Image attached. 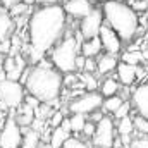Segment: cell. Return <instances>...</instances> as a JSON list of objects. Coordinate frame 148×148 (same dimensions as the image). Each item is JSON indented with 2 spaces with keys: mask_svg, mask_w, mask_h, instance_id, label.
Here are the masks:
<instances>
[{
  "mask_svg": "<svg viewBox=\"0 0 148 148\" xmlns=\"http://www.w3.org/2000/svg\"><path fill=\"white\" fill-rule=\"evenodd\" d=\"M98 2H103V0H98Z\"/></svg>",
  "mask_w": 148,
  "mask_h": 148,
  "instance_id": "48",
  "label": "cell"
},
{
  "mask_svg": "<svg viewBox=\"0 0 148 148\" xmlns=\"http://www.w3.org/2000/svg\"><path fill=\"white\" fill-rule=\"evenodd\" d=\"M91 114H93V121H95V122H98V121H100V119L103 117V115H102L100 112H97V110H93Z\"/></svg>",
  "mask_w": 148,
  "mask_h": 148,
  "instance_id": "41",
  "label": "cell"
},
{
  "mask_svg": "<svg viewBox=\"0 0 148 148\" xmlns=\"http://www.w3.org/2000/svg\"><path fill=\"white\" fill-rule=\"evenodd\" d=\"M141 55H143V60H148V48H145V50L141 52Z\"/></svg>",
  "mask_w": 148,
  "mask_h": 148,
  "instance_id": "42",
  "label": "cell"
},
{
  "mask_svg": "<svg viewBox=\"0 0 148 148\" xmlns=\"http://www.w3.org/2000/svg\"><path fill=\"white\" fill-rule=\"evenodd\" d=\"M64 12L66 14H69V16H73V17H77V19H81V17H84L88 12H91V9H93V3L90 2V0H67L66 3H64Z\"/></svg>",
  "mask_w": 148,
  "mask_h": 148,
  "instance_id": "12",
  "label": "cell"
},
{
  "mask_svg": "<svg viewBox=\"0 0 148 148\" xmlns=\"http://www.w3.org/2000/svg\"><path fill=\"white\" fill-rule=\"evenodd\" d=\"M121 60L126 62V64H131V66H138L140 62H143V55H141V52H134V50H131V52L122 53Z\"/></svg>",
  "mask_w": 148,
  "mask_h": 148,
  "instance_id": "23",
  "label": "cell"
},
{
  "mask_svg": "<svg viewBox=\"0 0 148 148\" xmlns=\"http://www.w3.org/2000/svg\"><path fill=\"white\" fill-rule=\"evenodd\" d=\"M133 103L138 114L148 121V84H141L133 93Z\"/></svg>",
  "mask_w": 148,
  "mask_h": 148,
  "instance_id": "14",
  "label": "cell"
},
{
  "mask_svg": "<svg viewBox=\"0 0 148 148\" xmlns=\"http://www.w3.org/2000/svg\"><path fill=\"white\" fill-rule=\"evenodd\" d=\"M16 110H17V115H14V119L21 127H28L33 122V117H35V109L33 107H29L28 103L23 102Z\"/></svg>",
  "mask_w": 148,
  "mask_h": 148,
  "instance_id": "15",
  "label": "cell"
},
{
  "mask_svg": "<svg viewBox=\"0 0 148 148\" xmlns=\"http://www.w3.org/2000/svg\"><path fill=\"white\" fill-rule=\"evenodd\" d=\"M24 100V88L19 81L14 79H0V110H16Z\"/></svg>",
  "mask_w": 148,
  "mask_h": 148,
  "instance_id": "5",
  "label": "cell"
},
{
  "mask_svg": "<svg viewBox=\"0 0 148 148\" xmlns=\"http://www.w3.org/2000/svg\"><path fill=\"white\" fill-rule=\"evenodd\" d=\"M24 67H26V60L21 55L5 57L3 64H2V69L5 73V77L7 79H14V81H19V76L24 71Z\"/></svg>",
  "mask_w": 148,
  "mask_h": 148,
  "instance_id": "11",
  "label": "cell"
},
{
  "mask_svg": "<svg viewBox=\"0 0 148 148\" xmlns=\"http://www.w3.org/2000/svg\"><path fill=\"white\" fill-rule=\"evenodd\" d=\"M121 138H122V143H124L126 147L131 145V134H121Z\"/></svg>",
  "mask_w": 148,
  "mask_h": 148,
  "instance_id": "39",
  "label": "cell"
},
{
  "mask_svg": "<svg viewBox=\"0 0 148 148\" xmlns=\"http://www.w3.org/2000/svg\"><path fill=\"white\" fill-rule=\"evenodd\" d=\"M62 119H64V114H62L60 110H59V112H53V114H52V119H50V126H52V127L60 126Z\"/></svg>",
  "mask_w": 148,
  "mask_h": 148,
  "instance_id": "33",
  "label": "cell"
},
{
  "mask_svg": "<svg viewBox=\"0 0 148 148\" xmlns=\"http://www.w3.org/2000/svg\"><path fill=\"white\" fill-rule=\"evenodd\" d=\"M0 53H10V40H3L0 41Z\"/></svg>",
  "mask_w": 148,
  "mask_h": 148,
  "instance_id": "34",
  "label": "cell"
},
{
  "mask_svg": "<svg viewBox=\"0 0 148 148\" xmlns=\"http://www.w3.org/2000/svg\"><path fill=\"white\" fill-rule=\"evenodd\" d=\"M60 127L71 133V122H69V119H62V122H60Z\"/></svg>",
  "mask_w": 148,
  "mask_h": 148,
  "instance_id": "37",
  "label": "cell"
},
{
  "mask_svg": "<svg viewBox=\"0 0 148 148\" xmlns=\"http://www.w3.org/2000/svg\"><path fill=\"white\" fill-rule=\"evenodd\" d=\"M9 9H10L9 16H10V17H17V16L26 14V12H28V9H29V5H28V3H24V2H17V3H14V5H12V7H9Z\"/></svg>",
  "mask_w": 148,
  "mask_h": 148,
  "instance_id": "26",
  "label": "cell"
},
{
  "mask_svg": "<svg viewBox=\"0 0 148 148\" xmlns=\"http://www.w3.org/2000/svg\"><path fill=\"white\" fill-rule=\"evenodd\" d=\"M98 38L102 41V48L109 53H119L121 52V38L117 36V33L112 29L109 24H102L100 31H98Z\"/></svg>",
  "mask_w": 148,
  "mask_h": 148,
  "instance_id": "10",
  "label": "cell"
},
{
  "mask_svg": "<svg viewBox=\"0 0 148 148\" xmlns=\"http://www.w3.org/2000/svg\"><path fill=\"white\" fill-rule=\"evenodd\" d=\"M24 136L21 140V148H38L40 147V133L36 129H23Z\"/></svg>",
  "mask_w": 148,
  "mask_h": 148,
  "instance_id": "19",
  "label": "cell"
},
{
  "mask_svg": "<svg viewBox=\"0 0 148 148\" xmlns=\"http://www.w3.org/2000/svg\"><path fill=\"white\" fill-rule=\"evenodd\" d=\"M17 2H21V0H2V5H3L5 9H9V7H12V5L17 3Z\"/></svg>",
  "mask_w": 148,
  "mask_h": 148,
  "instance_id": "38",
  "label": "cell"
},
{
  "mask_svg": "<svg viewBox=\"0 0 148 148\" xmlns=\"http://www.w3.org/2000/svg\"><path fill=\"white\" fill-rule=\"evenodd\" d=\"M117 55L115 53H105V55H100L98 60H97V71L100 74H109L112 73L115 67H117Z\"/></svg>",
  "mask_w": 148,
  "mask_h": 148,
  "instance_id": "16",
  "label": "cell"
},
{
  "mask_svg": "<svg viewBox=\"0 0 148 148\" xmlns=\"http://www.w3.org/2000/svg\"><path fill=\"white\" fill-rule=\"evenodd\" d=\"M103 24V12L102 9H91V12H88L84 17H81V24H79V33L84 38H93L98 36L100 26Z\"/></svg>",
  "mask_w": 148,
  "mask_h": 148,
  "instance_id": "9",
  "label": "cell"
},
{
  "mask_svg": "<svg viewBox=\"0 0 148 148\" xmlns=\"http://www.w3.org/2000/svg\"><path fill=\"white\" fill-rule=\"evenodd\" d=\"M69 122H71V131L81 133V129H83V126L86 122V117H84V114H73L69 117Z\"/></svg>",
  "mask_w": 148,
  "mask_h": 148,
  "instance_id": "25",
  "label": "cell"
},
{
  "mask_svg": "<svg viewBox=\"0 0 148 148\" xmlns=\"http://www.w3.org/2000/svg\"><path fill=\"white\" fill-rule=\"evenodd\" d=\"M93 145L97 148H112L114 147V122L110 117H102L93 133Z\"/></svg>",
  "mask_w": 148,
  "mask_h": 148,
  "instance_id": "7",
  "label": "cell"
},
{
  "mask_svg": "<svg viewBox=\"0 0 148 148\" xmlns=\"http://www.w3.org/2000/svg\"><path fill=\"white\" fill-rule=\"evenodd\" d=\"M21 2H24V3H28V5H33V3H36V0H21Z\"/></svg>",
  "mask_w": 148,
  "mask_h": 148,
  "instance_id": "43",
  "label": "cell"
},
{
  "mask_svg": "<svg viewBox=\"0 0 148 148\" xmlns=\"http://www.w3.org/2000/svg\"><path fill=\"white\" fill-rule=\"evenodd\" d=\"M100 52H102V41L98 36L86 38L81 45V55L84 57H97Z\"/></svg>",
  "mask_w": 148,
  "mask_h": 148,
  "instance_id": "18",
  "label": "cell"
},
{
  "mask_svg": "<svg viewBox=\"0 0 148 148\" xmlns=\"http://www.w3.org/2000/svg\"><path fill=\"white\" fill-rule=\"evenodd\" d=\"M117 76H119V81L126 86L133 84L134 79L138 76H141V69L138 66H131V64H126V62H117Z\"/></svg>",
  "mask_w": 148,
  "mask_h": 148,
  "instance_id": "13",
  "label": "cell"
},
{
  "mask_svg": "<svg viewBox=\"0 0 148 148\" xmlns=\"http://www.w3.org/2000/svg\"><path fill=\"white\" fill-rule=\"evenodd\" d=\"M43 148H52V147H50V143H48V145H45Z\"/></svg>",
  "mask_w": 148,
  "mask_h": 148,
  "instance_id": "45",
  "label": "cell"
},
{
  "mask_svg": "<svg viewBox=\"0 0 148 148\" xmlns=\"http://www.w3.org/2000/svg\"><path fill=\"white\" fill-rule=\"evenodd\" d=\"M121 90V86H119V83L115 81V79H105L103 83H102V88H100V95L102 97H110V95H117V91Z\"/></svg>",
  "mask_w": 148,
  "mask_h": 148,
  "instance_id": "21",
  "label": "cell"
},
{
  "mask_svg": "<svg viewBox=\"0 0 148 148\" xmlns=\"http://www.w3.org/2000/svg\"><path fill=\"white\" fill-rule=\"evenodd\" d=\"M67 138H69V131H66V129H62L60 126H57V127H53V131H52L50 147L52 148H60L62 143H64Z\"/></svg>",
  "mask_w": 148,
  "mask_h": 148,
  "instance_id": "20",
  "label": "cell"
},
{
  "mask_svg": "<svg viewBox=\"0 0 148 148\" xmlns=\"http://www.w3.org/2000/svg\"><path fill=\"white\" fill-rule=\"evenodd\" d=\"M52 64L59 73L69 74L76 71V55H77V40L71 35L60 38L52 47Z\"/></svg>",
  "mask_w": 148,
  "mask_h": 148,
  "instance_id": "4",
  "label": "cell"
},
{
  "mask_svg": "<svg viewBox=\"0 0 148 148\" xmlns=\"http://www.w3.org/2000/svg\"><path fill=\"white\" fill-rule=\"evenodd\" d=\"M133 124H134V129H138L140 133H148V121L145 117L138 115V117L133 121Z\"/></svg>",
  "mask_w": 148,
  "mask_h": 148,
  "instance_id": "29",
  "label": "cell"
},
{
  "mask_svg": "<svg viewBox=\"0 0 148 148\" xmlns=\"http://www.w3.org/2000/svg\"><path fill=\"white\" fill-rule=\"evenodd\" d=\"M14 19L5 12V10H0V41L3 40H9V38L14 35Z\"/></svg>",
  "mask_w": 148,
  "mask_h": 148,
  "instance_id": "17",
  "label": "cell"
},
{
  "mask_svg": "<svg viewBox=\"0 0 148 148\" xmlns=\"http://www.w3.org/2000/svg\"><path fill=\"white\" fill-rule=\"evenodd\" d=\"M81 81H83V88H86L88 91H95L97 88V81L91 76V73H83L81 74Z\"/></svg>",
  "mask_w": 148,
  "mask_h": 148,
  "instance_id": "27",
  "label": "cell"
},
{
  "mask_svg": "<svg viewBox=\"0 0 148 148\" xmlns=\"http://www.w3.org/2000/svg\"><path fill=\"white\" fill-rule=\"evenodd\" d=\"M122 102H124V100H122L119 95H110V97H105V100H103L102 103H103V109H105V110L114 114V110H115Z\"/></svg>",
  "mask_w": 148,
  "mask_h": 148,
  "instance_id": "24",
  "label": "cell"
},
{
  "mask_svg": "<svg viewBox=\"0 0 148 148\" xmlns=\"http://www.w3.org/2000/svg\"><path fill=\"white\" fill-rule=\"evenodd\" d=\"M23 140V129L16 122L14 115H10L3 124L0 131V148H19Z\"/></svg>",
  "mask_w": 148,
  "mask_h": 148,
  "instance_id": "6",
  "label": "cell"
},
{
  "mask_svg": "<svg viewBox=\"0 0 148 148\" xmlns=\"http://www.w3.org/2000/svg\"><path fill=\"white\" fill-rule=\"evenodd\" d=\"M103 19L124 41L133 40L138 31V16L133 7L117 0H103Z\"/></svg>",
  "mask_w": 148,
  "mask_h": 148,
  "instance_id": "3",
  "label": "cell"
},
{
  "mask_svg": "<svg viewBox=\"0 0 148 148\" xmlns=\"http://www.w3.org/2000/svg\"><path fill=\"white\" fill-rule=\"evenodd\" d=\"M95 71H97V60H93V57H84L83 73H95Z\"/></svg>",
  "mask_w": 148,
  "mask_h": 148,
  "instance_id": "31",
  "label": "cell"
},
{
  "mask_svg": "<svg viewBox=\"0 0 148 148\" xmlns=\"http://www.w3.org/2000/svg\"><path fill=\"white\" fill-rule=\"evenodd\" d=\"M74 64H76V69H77V71H83V64H84V55H79V53H77V55H76V62H74Z\"/></svg>",
  "mask_w": 148,
  "mask_h": 148,
  "instance_id": "36",
  "label": "cell"
},
{
  "mask_svg": "<svg viewBox=\"0 0 148 148\" xmlns=\"http://www.w3.org/2000/svg\"><path fill=\"white\" fill-rule=\"evenodd\" d=\"M59 0H36V3H41V5H52V3H57Z\"/></svg>",
  "mask_w": 148,
  "mask_h": 148,
  "instance_id": "40",
  "label": "cell"
},
{
  "mask_svg": "<svg viewBox=\"0 0 148 148\" xmlns=\"http://www.w3.org/2000/svg\"><path fill=\"white\" fill-rule=\"evenodd\" d=\"M24 86L29 91V95L38 98L41 103L52 105L59 98L64 83H62V76L59 74V71L52 69L50 64L41 62L40 66L29 69Z\"/></svg>",
  "mask_w": 148,
  "mask_h": 148,
  "instance_id": "2",
  "label": "cell"
},
{
  "mask_svg": "<svg viewBox=\"0 0 148 148\" xmlns=\"http://www.w3.org/2000/svg\"><path fill=\"white\" fill-rule=\"evenodd\" d=\"M129 110H131V103H129V102H122V103L114 110L115 119H121V117H124V115H129Z\"/></svg>",
  "mask_w": 148,
  "mask_h": 148,
  "instance_id": "28",
  "label": "cell"
},
{
  "mask_svg": "<svg viewBox=\"0 0 148 148\" xmlns=\"http://www.w3.org/2000/svg\"><path fill=\"white\" fill-rule=\"evenodd\" d=\"M2 64H3V53H0V67H2Z\"/></svg>",
  "mask_w": 148,
  "mask_h": 148,
  "instance_id": "44",
  "label": "cell"
},
{
  "mask_svg": "<svg viewBox=\"0 0 148 148\" xmlns=\"http://www.w3.org/2000/svg\"><path fill=\"white\" fill-rule=\"evenodd\" d=\"M129 147H133V148H148V140H147V138H143V140L131 141V145H129Z\"/></svg>",
  "mask_w": 148,
  "mask_h": 148,
  "instance_id": "35",
  "label": "cell"
},
{
  "mask_svg": "<svg viewBox=\"0 0 148 148\" xmlns=\"http://www.w3.org/2000/svg\"><path fill=\"white\" fill-rule=\"evenodd\" d=\"M95 122H84V126H83V129H81V133L86 136V138H91L93 136V133H95Z\"/></svg>",
  "mask_w": 148,
  "mask_h": 148,
  "instance_id": "32",
  "label": "cell"
},
{
  "mask_svg": "<svg viewBox=\"0 0 148 148\" xmlns=\"http://www.w3.org/2000/svg\"><path fill=\"white\" fill-rule=\"evenodd\" d=\"M60 148H88V145H84L81 140H74V138H67L64 143H62V147Z\"/></svg>",
  "mask_w": 148,
  "mask_h": 148,
  "instance_id": "30",
  "label": "cell"
},
{
  "mask_svg": "<svg viewBox=\"0 0 148 148\" xmlns=\"http://www.w3.org/2000/svg\"><path fill=\"white\" fill-rule=\"evenodd\" d=\"M102 95L100 93H95V91H90L86 95H81L77 98H74L73 102L69 103V110L73 114H91L93 110L100 109L102 107Z\"/></svg>",
  "mask_w": 148,
  "mask_h": 148,
  "instance_id": "8",
  "label": "cell"
},
{
  "mask_svg": "<svg viewBox=\"0 0 148 148\" xmlns=\"http://www.w3.org/2000/svg\"><path fill=\"white\" fill-rule=\"evenodd\" d=\"M29 41L38 52L47 53L62 38L66 28V12L60 5H43L29 17Z\"/></svg>",
  "mask_w": 148,
  "mask_h": 148,
  "instance_id": "1",
  "label": "cell"
},
{
  "mask_svg": "<svg viewBox=\"0 0 148 148\" xmlns=\"http://www.w3.org/2000/svg\"><path fill=\"white\" fill-rule=\"evenodd\" d=\"M145 5H147V9H148V0H145Z\"/></svg>",
  "mask_w": 148,
  "mask_h": 148,
  "instance_id": "46",
  "label": "cell"
},
{
  "mask_svg": "<svg viewBox=\"0 0 148 148\" xmlns=\"http://www.w3.org/2000/svg\"><path fill=\"white\" fill-rule=\"evenodd\" d=\"M117 2H124V0H117Z\"/></svg>",
  "mask_w": 148,
  "mask_h": 148,
  "instance_id": "47",
  "label": "cell"
},
{
  "mask_svg": "<svg viewBox=\"0 0 148 148\" xmlns=\"http://www.w3.org/2000/svg\"><path fill=\"white\" fill-rule=\"evenodd\" d=\"M117 129H119V134H131V133L134 131L133 119H131L129 115L121 117V119H119V126H117Z\"/></svg>",
  "mask_w": 148,
  "mask_h": 148,
  "instance_id": "22",
  "label": "cell"
}]
</instances>
